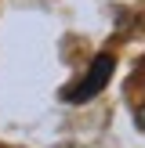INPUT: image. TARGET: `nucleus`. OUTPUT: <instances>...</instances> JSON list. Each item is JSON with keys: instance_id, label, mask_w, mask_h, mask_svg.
Returning <instances> with one entry per match:
<instances>
[{"instance_id": "nucleus-1", "label": "nucleus", "mask_w": 145, "mask_h": 148, "mask_svg": "<svg viewBox=\"0 0 145 148\" xmlns=\"http://www.w3.org/2000/svg\"><path fill=\"white\" fill-rule=\"evenodd\" d=\"M113 72H116V58L113 54H98L91 62V69L84 72V79L76 83V90L65 94V101H91L94 94H102V87L113 79Z\"/></svg>"}, {"instance_id": "nucleus-2", "label": "nucleus", "mask_w": 145, "mask_h": 148, "mask_svg": "<svg viewBox=\"0 0 145 148\" xmlns=\"http://www.w3.org/2000/svg\"><path fill=\"white\" fill-rule=\"evenodd\" d=\"M138 127H142V130H145V105H142V108H138Z\"/></svg>"}]
</instances>
